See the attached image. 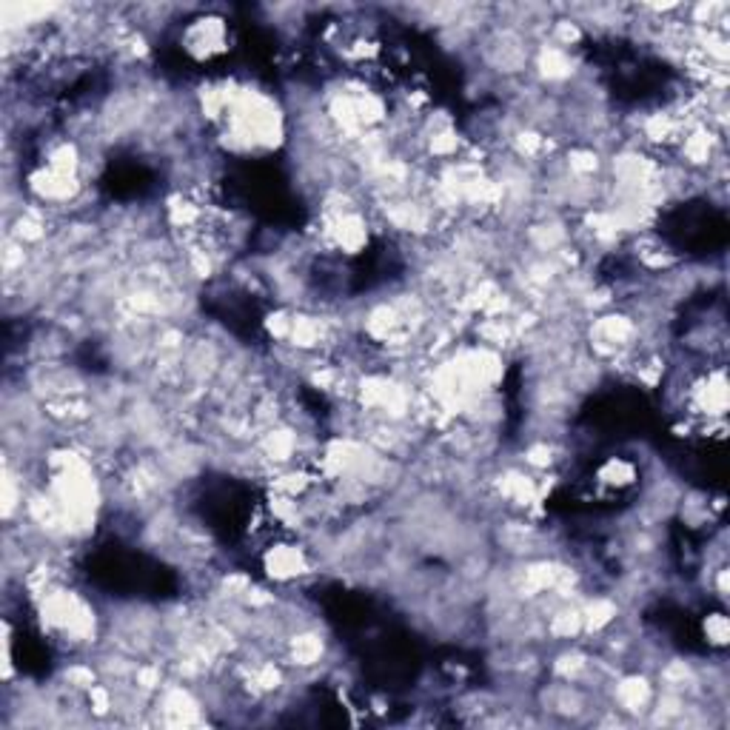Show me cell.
I'll return each mask as SVG.
<instances>
[{"label": "cell", "mask_w": 730, "mask_h": 730, "mask_svg": "<svg viewBox=\"0 0 730 730\" xmlns=\"http://www.w3.org/2000/svg\"><path fill=\"white\" fill-rule=\"evenodd\" d=\"M702 628V637H705V645L710 651H725L727 647V639H730V625H727V616L722 607H716V611H708L699 622Z\"/></svg>", "instance_id": "obj_1"}]
</instances>
